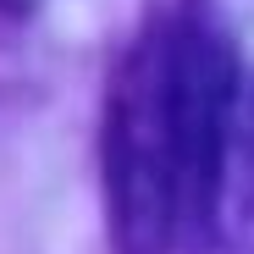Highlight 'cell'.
Segmentation results:
<instances>
[{"mask_svg":"<svg viewBox=\"0 0 254 254\" xmlns=\"http://www.w3.org/2000/svg\"><path fill=\"white\" fill-rule=\"evenodd\" d=\"M232 45L204 11H149L105 94V216L116 254H166L216 210Z\"/></svg>","mask_w":254,"mask_h":254,"instance_id":"obj_1","label":"cell"}]
</instances>
